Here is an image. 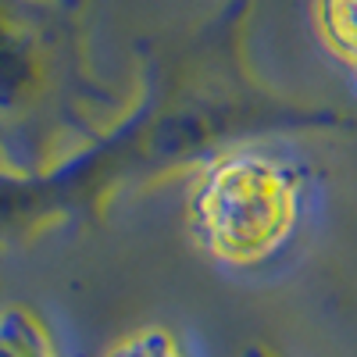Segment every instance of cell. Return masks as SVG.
Here are the masks:
<instances>
[{
    "mask_svg": "<svg viewBox=\"0 0 357 357\" xmlns=\"http://www.w3.org/2000/svg\"><path fill=\"white\" fill-rule=\"evenodd\" d=\"M0 357H54V347L33 314L8 311L0 314Z\"/></svg>",
    "mask_w": 357,
    "mask_h": 357,
    "instance_id": "obj_2",
    "label": "cell"
},
{
    "mask_svg": "<svg viewBox=\"0 0 357 357\" xmlns=\"http://www.w3.org/2000/svg\"><path fill=\"white\" fill-rule=\"evenodd\" d=\"M193 215L204 243L218 257L254 264L272 254L293 229L296 183L279 161L243 154L204 178Z\"/></svg>",
    "mask_w": 357,
    "mask_h": 357,
    "instance_id": "obj_1",
    "label": "cell"
},
{
    "mask_svg": "<svg viewBox=\"0 0 357 357\" xmlns=\"http://www.w3.org/2000/svg\"><path fill=\"white\" fill-rule=\"evenodd\" d=\"M111 357H183V354L172 347V340L165 333H139L129 343L118 347Z\"/></svg>",
    "mask_w": 357,
    "mask_h": 357,
    "instance_id": "obj_3",
    "label": "cell"
},
{
    "mask_svg": "<svg viewBox=\"0 0 357 357\" xmlns=\"http://www.w3.org/2000/svg\"><path fill=\"white\" fill-rule=\"evenodd\" d=\"M333 29L357 47V0H336V8H333Z\"/></svg>",
    "mask_w": 357,
    "mask_h": 357,
    "instance_id": "obj_4",
    "label": "cell"
}]
</instances>
